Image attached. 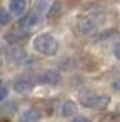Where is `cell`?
<instances>
[{
	"instance_id": "obj_13",
	"label": "cell",
	"mask_w": 120,
	"mask_h": 122,
	"mask_svg": "<svg viewBox=\"0 0 120 122\" xmlns=\"http://www.w3.org/2000/svg\"><path fill=\"white\" fill-rule=\"evenodd\" d=\"M7 95H9V89H7V85L0 82V102L5 100V99H7Z\"/></svg>"
},
{
	"instance_id": "obj_14",
	"label": "cell",
	"mask_w": 120,
	"mask_h": 122,
	"mask_svg": "<svg viewBox=\"0 0 120 122\" xmlns=\"http://www.w3.org/2000/svg\"><path fill=\"white\" fill-rule=\"evenodd\" d=\"M113 55H115L117 59H120V42L115 44V47H113Z\"/></svg>"
},
{
	"instance_id": "obj_12",
	"label": "cell",
	"mask_w": 120,
	"mask_h": 122,
	"mask_svg": "<svg viewBox=\"0 0 120 122\" xmlns=\"http://www.w3.org/2000/svg\"><path fill=\"white\" fill-rule=\"evenodd\" d=\"M9 22H10V14L7 10H4V9H0V27L7 25Z\"/></svg>"
},
{
	"instance_id": "obj_17",
	"label": "cell",
	"mask_w": 120,
	"mask_h": 122,
	"mask_svg": "<svg viewBox=\"0 0 120 122\" xmlns=\"http://www.w3.org/2000/svg\"><path fill=\"white\" fill-rule=\"evenodd\" d=\"M10 2H12V0H10Z\"/></svg>"
},
{
	"instance_id": "obj_9",
	"label": "cell",
	"mask_w": 120,
	"mask_h": 122,
	"mask_svg": "<svg viewBox=\"0 0 120 122\" xmlns=\"http://www.w3.org/2000/svg\"><path fill=\"white\" fill-rule=\"evenodd\" d=\"M38 82H42V84H57L58 82V74L55 72V70H47V72H43V74H40L38 75Z\"/></svg>"
},
{
	"instance_id": "obj_7",
	"label": "cell",
	"mask_w": 120,
	"mask_h": 122,
	"mask_svg": "<svg viewBox=\"0 0 120 122\" xmlns=\"http://www.w3.org/2000/svg\"><path fill=\"white\" fill-rule=\"evenodd\" d=\"M40 117H42L40 110H38V109H35V107H30V109H27V110L22 114L20 122H38V120H40Z\"/></svg>"
},
{
	"instance_id": "obj_2",
	"label": "cell",
	"mask_w": 120,
	"mask_h": 122,
	"mask_svg": "<svg viewBox=\"0 0 120 122\" xmlns=\"http://www.w3.org/2000/svg\"><path fill=\"white\" fill-rule=\"evenodd\" d=\"M80 104L83 107H88V109H105L108 104H110V97L108 95H93V94H88V95H80Z\"/></svg>"
},
{
	"instance_id": "obj_15",
	"label": "cell",
	"mask_w": 120,
	"mask_h": 122,
	"mask_svg": "<svg viewBox=\"0 0 120 122\" xmlns=\"http://www.w3.org/2000/svg\"><path fill=\"white\" fill-rule=\"evenodd\" d=\"M112 89H113L115 92H120V79H117V80L112 84Z\"/></svg>"
},
{
	"instance_id": "obj_6",
	"label": "cell",
	"mask_w": 120,
	"mask_h": 122,
	"mask_svg": "<svg viewBox=\"0 0 120 122\" xmlns=\"http://www.w3.org/2000/svg\"><path fill=\"white\" fill-rule=\"evenodd\" d=\"M77 29H78L80 34H83V35H90V34L95 32V22L90 20V19H80Z\"/></svg>"
},
{
	"instance_id": "obj_5",
	"label": "cell",
	"mask_w": 120,
	"mask_h": 122,
	"mask_svg": "<svg viewBox=\"0 0 120 122\" xmlns=\"http://www.w3.org/2000/svg\"><path fill=\"white\" fill-rule=\"evenodd\" d=\"M75 112H77L75 102H72V100L60 102V105H58V115H62V117H72V115H75Z\"/></svg>"
},
{
	"instance_id": "obj_1",
	"label": "cell",
	"mask_w": 120,
	"mask_h": 122,
	"mask_svg": "<svg viewBox=\"0 0 120 122\" xmlns=\"http://www.w3.org/2000/svg\"><path fill=\"white\" fill-rule=\"evenodd\" d=\"M34 50L42 54V55H55L58 52V42L50 35V34H40L34 39L32 42Z\"/></svg>"
},
{
	"instance_id": "obj_8",
	"label": "cell",
	"mask_w": 120,
	"mask_h": 122,
	"mask_svg": "<svg viewBox=\"0 0 120 122\" xmlns=\"http://www.w3.org/2000/svg\"><path fill=\"white\" fill-rule=\"evenodd\" d=\"M27 10V0H12L10 2V12L14 15H24Z\"/></svg>"
},
{
	"instance_id": "obj_11",
	"label": "cell",
	"mask_w": 120,
	"mask_h": 122,
	"mask_svg": "<svg viewBox=\"0 0 120 122\" xmlns=\"http://www.w3.org/2000/svg\"><path fill=\"white\" fill-rule=\"evenodd\" d=\"M7 57L10 59V60H14V62H17V60H20L22 57H24V52L20 50V49H17V47H12L9 52H7Z\"/></svg>"
},
{
	"instance_id": "obj_3",
	"label": "cell",
	"mask_w": 120,
	"mask_h": 122,
	"mask_svg": "<svg viewBox=\"0 0 120 122\" xmlns=\"http://www.w3.org/2000/svg\"><path fill=\"white\" fill-rule=\"evenodd\" d=\"M14 89L19 94H29L34 89V79L29 75H20L14 80Z\"/></svg>"
},
{
	"instance_id": "obj_10",
	"label": "cell",
	"mask_w": 120,
	"mask_h": 122,
	"mask_svg": "<svg viewBox=\"0 0 120 122\" xmlns=\"http://www.w3.org/2000/svg\"><path fill=\"white\" fill-rule=\"evenodd\" d=\"M62 14V9H60V2L58 0H55V2L52 4V7L48 9V12H47V17L48 19H57L58 15Z\"/></svg>"
},
{
	"instance_id": "obj_16",
	"label": "cell",
	"mask_w": 120,
	"mask_h": 122,
	"mask_svg": "<svg viewBox=\"0 0 120 122\" xmlns=\"http://www.w3.org/2000/svg\"><path fill=\"white\" fill-rule=\"evenodd\" d=\"M72 122H90V120H88L87 117H75Z\"/></svg>"
},
{
	"instance_id": "obj_4",
	"label": "cell",
	"mask_w": 120,
	"mask_h": 122,
	"mask_svg": "<svg viewBox=\"0 0 120 122\" xmlns=\"http://www.w3.org/2000/svg\"><path fill=\"white\" fill-rule=\"evenodd\" d=\"M38 24H40V12H38V10H34V12L27 14L24 19H20V20H19L20 29L24 27V29H27V30H30V29L37 27Z\"/></svg>"
}]
</instances>
